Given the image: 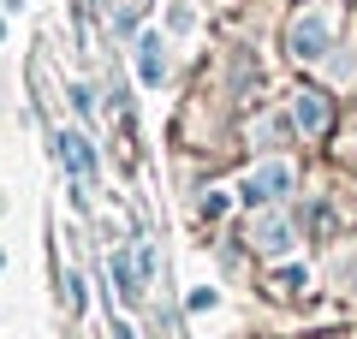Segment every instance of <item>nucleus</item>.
<instances>
[{
  "label": "nucleus",
  "instance_id": "f257e3e1",
  "mask_svg": "<svg viewBox=\"0 0 357 339\" xmlns=\"http://www.w3.org/2000/svg\"><path fill=\"white\" fill-rule=\"evenodd\" d=\"M292 190V167L286 161H268V167H256L250 179H244V202H274V197H286Z\"/></svg>",
  "mask_w": 357,
  "mask_h": 339
},
{
  "label": "nucleus",
  "instance_id": "f03ea898",
  "mask_svg": "<svg viewBox=\"0 0 357 339\" xmlns=\"http://www.w3.org/2000/svg\"><path fill=\"white\" fill-rule=\"evenodd\" d=\"M321 48H328V13H304L292 24V54L298 60H316Z\"/></svg>",
  "mask_w": 357,
  "mask_h": 339
},
{
  "label": "nucleus",
  "instance_id": "7ed1b4c3",
  "mask_svg": "<svg viewBox=\"0 0 357 339\" xmlns=\"http://www.w3.org/2000/svg\"><path fill=\"white\" fill-rule=\"evenodd\" d=\"M60 161H66V173H72V179L96 173V155H89V143L77 137V131H60Z\"/></svg>",
  "mask_w": 357,
  "mask_h": 339
},
{
  "label": "nucleus",
  "instance_id": "20e7f679",
  "mask_svg": "<svg viewBox=\"0 0 357 339\" xmlns=\"http://www.w3.org/2000/svg\"><path fill=\"white\" fill-rule=\"evenodd\" d=\"M137 72H143V84H161V77H167V48H161V36H143V42H137Z\"/></svg>",
  "mask_w": 357,
  "mask_h": 339
},
{
  "label": "nucleus",
  "instance_id": "39448f33",
  "mask_svg": "<svg viewBox=\"0 0 357 339\" xmlns=\"http://www.w3.org/2000/svg\"><path fill=\"white\" fill-rule=\"evenodd\" d=\"M114 286L119 298H143V268H131V256H114Z\"/></svg>",
  "mask_w": 357,
  "mask_h": 339
},
{
  "label": "nucleus",
  "instance_id": "423d86ee",
  "mask_svg": "<svg viewBox=\"0 0 357 339\" xmlns=\"http://www.w3.org/2000/svg\"><path fill=\"white\" fill-rule=\"evenodd\" d=\"M298 126L304 131H328V101L321 96H298Z\"/></svg>",
  "mask_w": 357,
  "mask_h": 339
},
{
  "label": "nucleus",
  "instance_id": "0eeeda50",
  "mask_svg": "<svg viewBox=\"0 0 357 339\" xmlns=\"http://www.w3.org/2000/svg\"><path fill=\"white\" fill-rule=\"evenodd\" d=\"M256 244H262V250H286V244H292V226L286 220H262L256 226Z\"/></svg>",
  "mask_w": 357,
  "mask_h": 339
}]
</instances>
